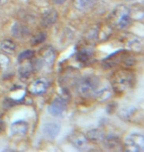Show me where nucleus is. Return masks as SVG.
Segmentation results:
<instances>
[{
    "label": "nucleus",
    "mask_w": 144,
    "mask_h": 152,
    "mask_svg": "<svg viewBox=\"0 0 144 152\" xmlns=\"http://www.w3.org/2000/svg\"><path fill=\"white\" fill-rule=\"evenodd\" d=\"M112 85L114 90L118 93H124L131 90L135 85V76L128 69H121L112 76Z\"/></svg>",
    "instance_id": "nucleus-1"
},
{
    "label": "nucleus",
    "mask_w": 144,
    "mask_h": 152,
    "mask_svg": "<svg viewBox=\"0 0 144 152\" xmlns=\"http://www.w3.org/2000/svg\"><path fill=\"white\" fill-rule=\"evenodd\" d=\"M109 23L118 30H124L131 21V10L124 5L118 6L109 16Z\"/></svg>",
    "instance_id": "nucleus-2"
},
{
    "label": "nucleus",
    "mask_w": 144,
    "mask_h": 152,
    "mask_svg": "<svg viewBox=\"0 0 144 152\" xmlns=\"http://www.w3.org/2000/svg\"><path fill=\"white\" fill-rule=\"evenodd\" d=\"M99 79L95 76H85L79 81L77 91L83 98H90L94 96L99 87Z\"/></svg>",
    "instance_id": "nucleus-3"
},
{
    "label": "nucleus",
    "mask_w": 144,
    "mask_h": 152,
    "mask_svg": "<svg viewBox=\"0 0 144 152\" xmlns=\"http://www.w3.org/2000/svg\"><path fill=\"white\" fill-rule=\"evenodd\" d=\"M126 149L132 152H142L144 149V137L140 133H131L125 139Z\"/></svg>",
    "instance_id": "nucleus-4"
},
{
    "label": "nucleus",
    "mask_w": 144,
    "mask_h": 152,
    "mask_svg": "<svg viewBox=\"0 0 144 152\" xmlns=\"http://www.w3.org/2000/svg\"><path fill=\"white\" fill-rule=\"evenodd\" d=\"M66 108H67L66 100L62 98V97H57L48 106V112L53 117H60L65 112Z\"/></svg>",
    "instance_id": "nucleus-5"
},
{
    "label": "nucleus",
    "mask_w": 144,
    "mask_h": 152,
    "mask_svg": "<svg viewBox=\"0 0 144 152\" xmlns=\"http://www.w3.org/2000/svg\"><path fill=\"white\" fill-rule=\"evenodd\" d=\"M50 83L45 78H39L31 83L29 86L30 92L33 95H42L48 91Z\"/></svg>",
    "instance_id": "nucleus-6"
},
{
    "label": "nucleus",
    "mask_w": 144,
    "mask_h": 152,
    "mask_svg": "<svg viewBox=\"0 0 144 152\" xmlns=\"http://www.w3.org/2000/svg\"><path fill=\"white\" fill-rule=\"evenodd\" d=\"M69 141L75 148L79 150H84L88 147V138L83 133L75 132L69 137Z\"/></svg>",
    "instance_id": "nucleus-7"
},
{
    "label": "nucleus",
    "mask_w": 144,
    "mask_h": 152,
    "mask_svg": "<svg viewBox=\"0 0 144 152\" xmlns=\"http://www.w3.org/2000/svg\"><path fill=\"white\" fill-rule=\"evenodd\" d=\"M42 132L47 138L53 139V138H56L58 133L60 132V124L57 123H54V121L47 123L42 126Z\"/></svg>",
    "instance_id": "nucleus-8"
},
{
    "label": "nucleus",
    "mask_w": 144,
    "mask_h": 152,
    "mask_svg": "<svg viewBox=\"0 0 144 152\" xmlns=\"http://www.w3.org/2000/svg\"><path fill=\"white\" fill-rule=\"evenodd\" d=\"M56 53L53 48H45L42 56V66L48 69L51 68L54 64V61H56Z\"/></svg>",
    "instance_id": "nucleus-9"
},
{
    "label": "nucleus",
    "mask_w": 144,
    "mask_h": 152,
    "mask_svg": "<svg viewBox=\"0 0 144 152\" xmlns=\"http://www.w3.org/2000/svg\"><path fill=\"white\" fill-rule=\"evenodd\" d=\"M28 129L29 126L26 121H18L11 126L10 132L12 135L17 136V137H24L28 133Z\"/></svg>",
    "instance_id": "nucleus-10"
},
{
    "label": "nucleus",
    "mask_w": 144,
    "mask_h": 152,
    "mask_svg": "<svg viewBox=\"0 0 144 152\" xmlns=\"http://www.w3.org/2000/svg\"><path fill=\"white\" fill-rule=\"evenodd\" d=\"M104 147L107 150L110 151H121L122 150V143L118 137L115 136H108V137H104L103 139Z\"/></svg>",
    "instance_id": "nucleus-11"
},
{
    "label": "nucleus",
    "mask_w": 144,
    "mask_h": 152,
    "mask_svg": "<svg viewBox=\"0 0 144 152\" xmlns=\"http://www.w3.org/2000/svg\"><path fill=\"white\" fill-rule=\"evenodd\" d=\"M58 18V13L56 9L53 8H50V9H48L44 12L42 16V26L48 28V27H50L53 26L54 23L56 22Z\"/></svg>",
    "instance_id": "nucleus-12"
},
{
    "label": "nucleus",
    "mask_w": 144,
    "mask_h": 152,
    "mask_svg": "<svg viewBox=\"0 0 144 152\" xmlns=\"http://www.w3.org/2000/svg\"><path fill=\"white\" fill-rule=\"evenodd\" d=\"M12 34L16 39H23L27 38L31 34L30 29L26 25H24L22 23H15L14 26L12 27Z\"/></svg>",
    "instance_id": "nucleus-13"
},
{
    "label": "nucleus",
    "mask_w": 144,
    "mask_h": 152,
    "mask_svg": "<svg viewBox=\"0 0 144 152\" xmlns=\"http://www.w3.org/2000/svg\"><path fill=\"white\" fill-rule=\"evenodd\" d=\"M0 50L3 53L12 54L16 50V45L11 39H4V41L0 42Z\"/></svg>",
    "instance_id": "nucleus-14"
},
{
    "label": "nucleus",
    "mask_w": 144,
    "mask_h": 152,
    "mask_svg": "<svg viewBox=\"0 0 144 152\" xmlns=\"http://www.w3.org/2000/svg\"><path fill=\"white\" fill-rule=\"evenodd\" d=\"M113 95V90L110 89V88H103L99 91H96L95 93V97H96L97 101L99 102H106L108 101L109 99H111V97Z\"/></svg>",
    "instance_id": "nucleus-15"
},
{
    "label": "nucleus",
    "mask_w": 144,
    "mask_h": 152,
    "mask_svg": "<svg viewBox=\"0 0 144 152\" xmlns=\"http://www.w3.org/2000/svg\"><path fill=\"white\" fill-rule=\"evenodd\" d=\"M93 4L94 0H73V5L79 11H86Z\"/></svg>",
    "instance_id": "nucleus-16"
},
{
    "label": "nucleus",
    "mask_w": 144,
    "mask_h": 152,
    "mask_svg": "<svg viewBox=\"0 0 144 152\" xmlns=\"http://www.w3.org/2000/svg\"><path fill=\"white\" fill-rule=\"evenodd\" d=\"M34 70V66L32 62H27L24 63L20 66L19 68V74L22 79H27L30 77V75L32 74V72Z\"/></svg>",
    "instance_id": "nucleus-17"
},
{
    "label": "nucleus",
    "mask_w": 144,
    "mask_h": 152,
    "mask_svg": "<svg viewBox=\"0 0 144 152\" xmlns=\"http://www.w3.org/2000/svg\"><path fill=\"white\" fill-rule=\"evenodd\" d=\"M86 137L88 138V140H91L93 142H98V141H102L105 136H104L103 132H101V130L98 129H95L90 130V132L87 133Z\"/></svg>",
    "instance_id": "nucleus-18"
},
{
    "label": "nucleus",
    "mask_w": 144,
    "mask_h": 152,
    "mask_svg": "<svg viewBox=\"0 0 144 152\" xmlns=\"http://www.w3.org/2000/svg\"><path fill=\"white\" fill-rule=\"evenodd\" d=\"M128 48H129L131 50H134V51H141L142 50L141 39L138 38H133V39H131V41L128 42Z\"/></svg>",
    "instance_id": "nucleus-19"
},
{
    "label": "nucleus",
    "mask_w": 144,
    "mask_h": 152,
    "mask_svg": "<svg viewBox=\"0 0 144 152\" xmlns=\"http://www.w3.org/2000/svg\"><path fill=\"white\" fill-rule=\"evenodd\" d=\"M34 56H35V51L34 50H24L23 53H21L19 54V57H18V61L19 62H24L27 61V60H30L31 58H33Z\"/></svg>",
    "instance_id": "nucleus-20"
},
{
    "label": "nucleus",
    "mask_w": 144,
    "mask_h": 152,
    "mask_svg": "<svg viewBox=\"0 0 144 152\" xmlns=\"http://www.w3.org/2000/svg\"><path fill=\"white\" fill-rule=\"evenodd\" d=\"M45 39H47V35H45V33H39V34H37L35 37L32 39V45H37L39 44H41L44 41H45Z\"/></svg>",
    "instance_id": "nucleus-21"
},
{
    "label": "nucleus",
    "mask_w": 144,
    "mask_h": 152,
    "mask_svg": "<svg viewBox=\"0 0 144 152\" xmlns=\"http://www.w3.org/2000/svg\"><path fill=\"white\" fill-rule=\"evenodd\" d=\"M9 65V58L4 53H0V71H4Z\"/></svg>",
    "instance_id": "nucleus-22"
},
{
    "label": "nucleus",
    "mask_w": 144,
    "mask_h": 152,
    "mask_svg": "<svg viewBox=\"0 0 144 152\" xmlns=\"http://www.w3.org/2000/svg\"><path fill=\"white\" fill-rule=\"evenodd\" d=\"M91 57V53H89V51L86 50V48H83V50H81L79 51L78 53V58L81 60V61H87V60Z\"/></svg>",
    "instance_id": "nucleus-23"
},
{
    "label": "nucleus",
    "mask_w": 144,
    "mask_h": 152,
    "mask_svg": "<svg viewBox=\"0 0 144 152\" xmlns=\"http://www.w3.org/2000/svg\"><path fill=\"white\" fill-rule=\"evenodd\" d=\"M54 4H56V5H61V4H63L64 2L66 1V0H53Z\"/></svg>",
    "instance_id": "nucleus-24"
},
{
    "label": "nucleus",
    "mask_w": 144,
    "mask_h": 152,
    "mask_svg": "<svg viewBox=\"0 0 144 152\" xmlns=\"http://www.w3.org/2000/svg\"><path fill=\"white\" fill-rule=\"evenodd\" d=\"M3 129H4V124H2L1 121H0V132H2Z\"/></svg>",
    "instance_id": "nucleus-25"
},
{
    "label": "nucleus",
    "mask_w": 144,
    "mask_h": 152,
    "mask_svg": "<svg viewBox=\"0 0 144 152\" xmlns=\"http://www.w3.org/2000/svg\"><path fill=\"white\" fill-rule=\"evenodd\" d=\"M8 0H0V6L3 5V4H5L6 2H7Z\"/></svg>",
    "instance_id": "nucleus-26"
}]
</instances>
